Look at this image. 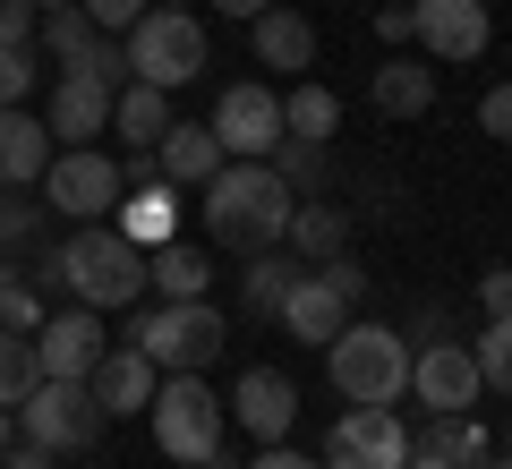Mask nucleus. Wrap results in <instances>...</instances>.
Segmentation results:
<instances>
[{"label": "nucleus", "instance_id": "nucleus-1", "mask_svg": "<svg viewBox=\"0 0 512 469\" xmlns=\"http://www.w3.org/2000/svg\"><path fill=\"white\" fill-rule=\"evenodd\" d=\"M43 273H52L77 307H94V316L146 299V248L120 239L111 222H77V239H60V248L43 256Z\"/></svg>", "mask_w": 512, "mask_h": 469}, {"label": "nucleus", "instance_id": "nucleus-2", "mask_svg": "<svg viewBox=\"0 0 512 469\" xmlns=\"http://www.w3.org/2000/svg\"><path fill=\"white\" fill-rule=\"evenodd\" d=\"M291 180H282L274 163H222L214 180H205V231L222 239V248H274L282 231H291Z\"/></svg>", "mask_w": 512, "mask_h": 469}, {"label": "nucleus", "instance_id": "nucleus-3", "mask_svg": "<svg viewBox=\"0 0 512 469\" xmlns=\"http://www.w3.org/2000/svg\"><path fill=\"white\" fill-rule=\"evenodd\" d=\"M325 367H333V393H342V401H359V410H393V401L410 393V333L359 325V316H350V325L325 342Z\"/></svg>", "mask_w": 512, "mask_h": 469}, {"label": "nucleus", "instance_id": "nucleus-4", "mask_svg": "<svg viewBox=\"0 0 512 469\" xmlns=\"http://www.w3.org/2000/svg\"><path fill=\"white\" fill-rule=\"evenodd\" d=\"M128 350H146L154 376H197V367L222 359V316L205 299H154L128 325Z\"/></svg>", "mask_w": 512, "mask_h": 469}, {"label": "nucleus", "instance_id": "nucleus-5", "mask_svg": "<svg viewBox=\"0 0 512 469\" xmlns=\"http://www.w3.org/2000/svg\"><path fill=\"white\" fill-rule=\"evenodd\" d=\"M128 77L137 86H163V94H180L188 77L205 69V18L197 9H146V18L128 26Z\"/></svg>", "mask_w": 512, "mask_h": 469}, {"label": "nucleus", "instance_id": "nucleus-6", "mask_svg": "<svg viewBox=\"0 0 512 469\" xmlns=\"http://www.w3.org/2000/svg\"><path fill=\"white\" fill-rule=\"evenodd\" d=\"M154 444H163L180 469H205L222 452V401H214V384H205V376L154 384Z\"/></svg>", "mask_w": 512, "mask_h": 469}, {"label": "nucleus", "instance_id": "nucleus-7", "mask_svg": "<svg viewBox=\"0 0 512 469\" xmlns=\"http://www.w3.org/2000/svg\"><path fill=\"white\" fill-rule=\"evenodd\" d=\"M18 435H26V444H43V452H86L94 435H103V410H94V393H86V384L43 376L35 393L18 401Z\"/></svg>", "mask_w": 512, "mask_h": 469}, {"label": "nucleus", "instance_id": "nucleus-8", "mask_svg": "<svg viewBox=\"0 0 512 469\" xmlns=\"http://www.w3.org/2000/svg\"><path fill=\"white\" fill-rule=\"evenodd\" d=\"M120 163L94 154V145H60L52 171H43V214H69V222H103L120 205Z\"/></svg>", "mask_w": 512, "mask_h": 469}, {"label": "nucleus", "instance_id": "nucleus-9", "mask_svg": "<svg viewBox=\"0 0 512 469\" xmlns=\"http://www.w3.org/2000/svg\"><path fill=\"white\" fill-rule=\"evenodd\" d=\"M222 137V154H239V163H265L282 145V94L265 86V77H239V86H222L214 120H205Z\"/></svg>", "mask_w": 512, "mask_h": 469}, {"label": "nucleus", "instance_id": "nucleus-10", "mask_svg": "<svg viewBox=\"0 0 512 469\" xmlns=\"http://www.w3.org/2000/svg\"><path fill=\"white\" fill-rule=\"evenodd\" d=\"M325 469H410V427L393 410H359L350 401L325 435Z\"/></svg>", "mask_w": 512, "mask_h": 469}, {"label": "nucleus", "instance_id": "nucleus-11", "mask_svg": "<svg viewBox=\"0 0 512 469\" xmlns=\"http://www.w3.org/2000/svg\"><path fill=\"white\" fill-rule=\"evenodd\" d=\"M410 26H419L410 43H427V60H444V69H470L495 43L487 0H410Z\"/></svg>", "mask_w": 512, "mask_h": 469}, {"label": "nucleus", "instance_id": "nucleus-12", "mask_svg": "<svg viewBox=\"0 0 512 469\" xmlns=\"http://www.w3.org/2000/svg\"><path fill=\"white\" fill-rule=\"evenodd\" d=\"M103 350H111V333H103V316H94V307H60V316H43V325H35V367H43V376L86 384Z\"/></svg>", "mask_w": 512, "mask_h": 469}, {"label": "nucleus", "instance_id": "nucleus-13", "mask_svg": "<svg viewBox=\"0 0 512 469\" xmlns=\"http://www.w3.org/2000/svg\"><path fill=\"white\" fill-rule=\"evenodd\" d=\"M478 359H470V342H427V350H410V401L419 410H478Z\"/></svg>", "mask_w": 512, "mask_h": 469}, {"label": "nucleus", "instance_id": "nucleus-14", "mask_svg": "<svg viewBox=\"0 0 512 469\" xmlns=\"http://www.w3.org/2000/svg\"><path fill=\"white\" fill-rule=\"evenodd\" d=\"M231 418L256 435V444H291V427H299V384L282 376V367H248V376L231 384Z\"/></svg>", "mask_w": 512, "mask_h": 469}, {"label": "nucleus", "instance_id": "nucleus-15", "mask_svg": "<svg viewBox=\"0 0 512 469\" xmlns=\"http://www.w3.org/2000/svg\"><path fill=\"white\" fill-rule=\"evenodd\" d=\"M111 94H120V86H103V77H86V69L69 60V69H60V86H52V111H43L52 145H86V137H103V128H111Z\"/></svg>", "mask_w": 512, "mask_h": 469}, {"label": "nucleus", "instance_id": "nucleus-16", "mask_svg": "<svg viewBox=\"0 0 512 469\" xmlns=\"http://www.w3.org/2000/svg\"><path fill=\"white\" fill-rule=\"evenodd\" d=\"M274 325H291V342H316V350H325L333 333L350 325V299L325 282V273H291V290H282V307H274Z\"/></svg>", "mask_w": 512, "mask_h": 469}, {"label": "nucleus", "instance_id": "nucleus-17", "mask_svg": "<svg viewBox=\"0 0 512 469\" xmlns=\"http://www.w3.org/2000/svg\"><path fill=\"white\" fill-rule=\"evenodd\" d=\"M52 128L35 120L26 103H0V188H43V171H52Z\"/></svg>", "mask_w": 512, "mask_h": 469}, {"label": "nucleus", "instance_id": "nucleus-18", "mask_svg": "<svg viewBox=\"0 0 512 469\" xmlns=\"http://www.w3.org/2000/svg\"><path fill=\"white\" fill-rule=\"evenodd\" d=\"M86 393H94V410L103 418H128V410H154V359L146 350H103L94 359V376H86Z\"/></svg>", "mask_w": 512, "mask_h": 469}, {"label": "nucleus", "instance_id": "nucleus-19", "mask_svg": "<svg viewBox=\"0 0 512 469\" xmlns=\"http://www.w3.org/2000/svg\"><path fill=\"white\" fill-rule=\"evenodd\" d=\"M146 154H154V171H163L171 188H205L222 171V137H214V128H197V120H171Z\"/></svg>", "mask_w": 512, "mask_h": 469}, {"label": "nucleus", "instance_id": "nucleus-20", "mask_svg": "<svg viewBox=\"0 0 512 469\" xmlns=\"http://www.w3.org/2000/svg\"><path fill=\"white\" fill-rule=\"evenodd\" d=\"M367 103H376L384 120H427V111H436V69H427V60H384L376 86H367Z\"/></svg>", "mask_w": 512, "mask_h": 469}, {"label": "nucleus", "instance_id": "nucleus-21", "mask_svg": "<svg viewBox=\"0 0 512 469\" xmlns=\"http://www.w3.org/2000/svg\"><path fill=\"white\" fill-rule=\"evenodd\" d=\"M256 26V60L265 69H316V26L299 18V9H265V18H248Z\"/></svg>", "mask_w": 512, "mask_h": 469}, {"label": "nucleus", "instance_id": "nucleus-22", "mask_svg": "<svg viewBox=\"0 0 512 469\" xmlns=\"http://www.w3.org/2000/svg\"><path fill=\"white\" fill-rule=\"evenodd\" d=\"M171 222H180V188H171V180H137V197L120 205V222H111V231L137 239V248H163Z\"/></svg>", "mask_w": 512, "mask_h": 469}, {"label": "nucleus", "instance_id": "nucleus-23", "mask_svg": "<svg viewBox=\"0 0 512 469\" xmlns=\"http://www.w3.org/2000/svg\"><path fill=\"white\" fill-rule=\"evenodd\" d=\"M410 452H436L444 469H478L487 461V427H478L470 410H427V435Z\"/></svg>", "mask_w": 512, "mask_h": 469}, {"label": "nucleus", "instance_id": "nucleus-24", "mask_svg": "<svg viewBox=\"0 0 512 469\" xmlns=\"http://www.w3.org/2000/svg\"><path fill=\"white\" fill-rule=\"evenodd\" d=\"M146 282H154V299H205L214 265H205V248H180V239H163V248H146Z\"/></svg>", "mask_w": 512, "mask_h": 469}, {"label": "nucleus", "instance_id": "nucleus-25", "mask_svg": "<svg viewBox=\"0 0 512 469\" xmlns=\"http://www.w3.org/2000/svg\"><path fill=\"white\" fill-rule=\"evenodd\" d=\"M333 128H342V94H333V86H291V103H282V137H291V145H333Z\"/></svg>", "mask_w": 512, "mask_h": 469}, {"label": "nucleus", "instance_id": "nucleus-26", "mask_svg": "<svg viewBox=\"0 0 512 469\" xmlns=\"http://www.w3.org/2000/svg\"><path fill=\"white\" fill-rule=\"evenodd\" d=\"M111 128H120L128 145H154L171 128V94L163 86H137V77H128L120 94H111Z\"/></svg>", "mask_w": 512, "mask_h": 469}, {"label": "nucleus", "instance_id": "nucleus-27", "mask_svg": "<svg viewBox=\"0 0 512 469\" xmlns=\"http://www.w3.org/2000/svg\"><path fill=\"white\" fill-rule=\"evenodd\" d=\"M282 239H291L299 256H316V265H325V256L350 248V214H342V205H291V231H282Z\"/></svg>", "mask_w": 512, "mask_h": 469}, {"label": "nucleus", "instance_id": "nucleus-28", "mask_svg": "<svg viewBox=\"0 0 512 469\" xmlns=\"http://www.w3.org/2000/svg\"><path fill=\"white\" fill-rule=\"evenodd\" d=\"M35 384H43V367H35V333H0V410H18Z\"/></svg>", "mask_w": 512, "mask_h": 469}, {"label": "nucleus", "instance_id": "nucleus-29", "mask_svg": "<svg viewBox=\"0 0 512 469\" xmlns=\"http://www.w3.org/2000/svg\"><path fill=\"white\" fill-rule=\"evenodd\" d=\"M35 35H43V52H52L60 69L94 52V18H86V9H43V26H35Z\"/></svg>", "mask_w": 512, "mask_h": 469}, {"label": "nucleus", "instance_id": "nucleus-30", "mask_svg": "<svg viewBox=\"0 0 512 469\" xmlns=\"http://www.w3.org/2000/svg\"><path fill=\"white\" fill-rule=\"evenodd\" d=\"M282 290H291V265L256 248V256H248V282H239V307H248V316H274V307H282Z\"/></svg>", "mask_w": 512, "mask_h": 469}, {"label": "nucleus", "instance_id": "nucleus-31", "mask_svg": "<svg viewBox=\"0 0 512 469\" xmlns=\"http://www.w3.org/2000/svg\"><path fill=\"white\" fill-rule=\"evenodd\" d=\"M43 325V299H35V282H26L9 256H0V333H35Z\"/></svg>", "mask_w": 512, "mask_h": 469}, {"label": "nucleus", "instance_id": "nucleus-32", "mask_svg": "<svg viewBox=\"0 0 512 469\" xmlns=\"http://www.w3.org/2000/svg\"><path fill=\"white\" fill-rule=\"evenodd\" d=\"M470 359H478V384L512 393V316H487V333L470 342Z\"/></svg>", "mask_w": 512, "mask_h": 469}, {"label": "nucleus", "instance_id": "nucleus-33", "mask_svg": "<svg viewBox=\"0 0 512 469\" xmlns=\"http://www.w3.org/2000/svg\"><path fill=\"white\" fill-rule=\"evenodd\" d=\"M265 163H274L282 180H291V197H299V188H325V145H291V137H282L274 154H265Z\"/></svg>", "mask_w": 512, "mask_h": 469}, {"label": "nucleus", "instance_id": "nucleus-34", "mask_svg": "<svg viewBox=\"0 0 512 469\" xmlns=\"http://www.w3.org/2000/svg\"><path fill=\"white\" fill-rule=\"evenodd\" d=\"M35 231H43V205H26V188H9L0 197V248H26Z\"/></svg>", "mask_w": 512, "mask_h": 469}, {"label": "nucleus", "instance_id": "nucleus-35", "mask_svg": "<svg viewBox=\"0 0 512 469\" xmlns=\"http://www.w3.org/2000/svg\"><path fill=\"white\" fill-rule=\"evenodd\" d=\"M35 43H26V52H9V43H0V103H26V94H35Z\"/></svg>", "mask_w": 512, "mask_h": 469}, {"label": "nucleus", "instance_id": "nucleus-36", "mask_svg": "<svg viewBox=\"0 0 512 469\" xmlns=\"http://www.w3.org/2000/svg\"><path fill=\"white\" fill-rule=\"evenodd\" d=\"M77 9H86V18H94V35H128V26L146 18L154 0H77Z\"/></svg>", "mask_w": 512, "mask_h": 469}, {"label": "nucleus", "instance_id": "nucleus-37", "mask_svg": "<svg viewBox=\"0 0 512 469\" xmlns=\"http://www.w3.org/2000/svg\"><path fill=\"white\" fill-rule=\"evenodd\" d=\"M35 26H43L35 0H0V43H9V52H26V43H35Z\"/></svg>", "mask_w": 512, "mask_h": 469}, {"label": "nucleus", "instance_id": "nucleus-38", "mask_svg": "<svg viewBox=\"0 0 512 469\" xmlns=\"http://www.w3.org/2000/svg\"><path fill=\"white\" fill-rule=\"evenodd\" d=\"M478 128H487L495 145H512V86H487V94H478Z\"/></svg>", "mask_w": 512, "mask_h": 469}, {"label": "nucleus", "instance_id": "nucleus-39", "mask_svg": "<svg viewBox=\"0 0 512 469\" xmlns=\"http://www.w3.org/2000/svg\"><path fill=\"white\" fill-rule=\"evenodd\" d=\"M478 307H487V316H512V265H487V273H478Z\"/></svg>", "mask_w": 512, "mask_h": 469}, {"label": "nucleus", "instance_id": "nucleus-40", "mask_svg": "<svg viewBox=\"0 0 512 469\" xmlns=\"http://www.w3.org/2000/svg\"><path fill=\"white\" fill-rule=\"evenodd\" d=\"M376 35L384 43H410V35H419V26H410V0H384V9H376Z\"/></svg>", "mask_w": 512, "mask_h": 469}, {"label": "nucleus", "instance_id": "nucleus-41", "mask_svg": "<svg viewBox=\"0 0 512 469\" xmlns=\"http://www.w3.org/2000/svg\"><path fill=\"white\" fill-rule=\"evenodd\" d=\"M316 273H325V282H333V290H342V299H359V290H367V273H359V265H350V256H325V265H316Z\"/></svg>", "mask_w": 512, "mask_h": 469}, {"label": "nucleus", "instance_id": "nucleus-42", "mask_svg": "<svg viewBox=\"0 0 512 469\" xmlns=\"http://www.w3.org/2000/svg\"><path fill=\"white\" fill-rule=\"evenodd\" d=\"M248 469H325V461H308V452H291V444H265Z\"/></svg>", "mask_w": 512, "mask_h": 469}, {"label": "nucleus", "instance_id": "nucleus-43", "mask_svg": "<svg viewBox=\"0 0 512 469\" xmlns=\"http://www.w3.org/2000/svg\"><path fill=\"white\" fill-rule=\"evenodd\" d=\"M410 342H453V316H444V307H419V325H410Z\"/></svg>", "mask_w": 512, "mask_h": 469}, {"label": "nucleus", "instance_id": "nucleus-44", "mask_svg": "<svg viewBox=\"0 0 512 469\" xmlns=\"http://www.w3.org/2000/svg\"><path fill=\"white\" fill-rule=\"evenodd\" d=\"M60 461V452H43V444H18V452H9V469H52Z\"/></svg>", "mask_w": 512, "mask_h": 469}, {"label": "nucleus", "instance_id": "nucleus-45", "mask_svg": "<svg viewBox=\"0 0 512 469\" xmlns=\"http://www.w3.org/2000/svg\"><path fill=\"white\" fill-rule=\"evenodd\" d=\"M222 18H265V9H274V0H214Z\"/></svg>", "mask_w": 512, "mask_h": 469}, {"label": "nucleus", "instance_id": "nucleus-46", "mask_svg": "<svg viewBox=\"0 0 512 469\" xmlns=\"http://www.w3.org/2000/svg\"><path fill=\"white\" fill-rule=\"evenodd\" d=\"M9 435H18V410H0V452H9Z\"/></svg>", "mask_w": 512, "mask_h": 469}, {"label": "nucleus", "instance_id": "nucleus-47", "mask_svg": "<svg viewBox=\"0 0 512 469\" xmlns=\"http://www.w3.org/2000/svg\"><path fill=\"white\" fill-rule=\"evenodd\" d=\"M478 469H512V452H504V461H495V452H487V461H478Z\"/></svg>", "mask_w": 512, "mask_h": 469}, {"label": "nucleus", "instance_id": "nucleus-48", "mask_svg": "<svg viewBox=\"0 0 512 469\" xmlns=\"http://www.w3.org/2000/svg\"><path fill=\"white\" fill-rule=\"evenodd\" d=\"M35 9H77V0H35Z\"/></svg>", "mask_w": 512, "mask_h": 469}, {"label": "nucleus", "instance_id": "nucleus-49", "mask_svg": "<svg viewBox=\"0 0 512 469\" xmlns=\"http://www.w3.org/2000/svg\"><path fill=\"white\" fill-rule=\"evenodd\" d=\"M154 9H180V0H154Z\"/></svg>", "mask_w": 512, "mask_h": 469}, {"label": "nucleus", "instance_id": "nucleus-50", "mask_svg": "<svg viewBox=\"0 0 512 469\" xmlns=\"http://www.w3.org/2000/svg\"><path fill=\"white\" fill-rule=\"evenodd\" d=\"M504 452H512V427H504Z\"/></svg>", "mask_w": 512, "mask_h": 469}, {"label": "nucleus", "instance_id": "nucleus-51", "mask_svg": "<svg viewBox=\"0 0 512 469\" xmlns=\"http://www.w3.org/2000/svg\"><path fill=\"white\" fill-rule=\"evenodd\" d=\"M0 469H9V452H0Z\"/></svg>", "mask_w": 512, "mask_h": 469}]
</instances>
